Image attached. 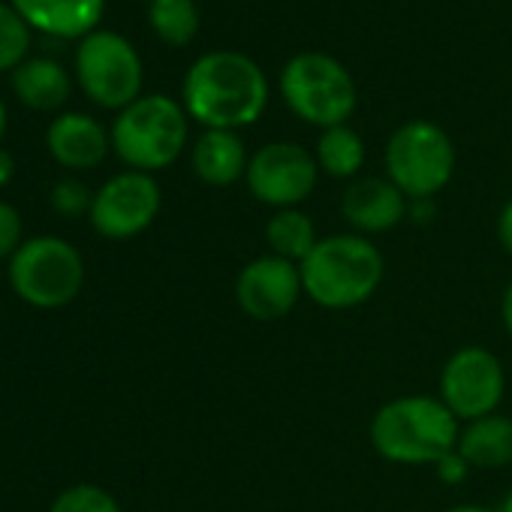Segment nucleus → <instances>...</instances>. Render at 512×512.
Listing matches in <instances>:
<instances>
[{
	"label": "nucleus",
	"instance_id": "nucleus-18",
	"mask_svg": "<svg viewBox=\"0 0 512 512\" xmlns=\"http://www.w3.org/2000/svg\"><path fill=\"white\" fill-rule=\"evenodd\" d=\"M13 88L19 94V100L31 109L40 112H52L58 106L67 103L70 97V76L64 73L61 64L46 61V58H34L16 67L13 73Z\"/></svg>",
	"mask_w": 512,
	"mask_h": 512
},
{
	"label": "nucleus",
	"instance_id": "nucleus-27",
	"mask_svg": "<svg viewBox=\"0 0 512 512\" xmlns=\"http://www.w3.org/2000/svg\"><path fill=\"white\" fill-rule=\"evenodd\" d=\"M497 241L500 247L512 256V199L500 208L497 214Z\"/></svg>",
	"mask_w": 512,
	"mask_h": 512
},
{
	"label": "nucleus",
	"instance_id": "nucleus-28",
	"mask_svg": "<svg viewBox=\"0 0 512 512\" xmlns=\"http://www.w3.org/2000/svg\"><path fill=\"white\" fill-rule=\"evenodd\" d=\"M13 175H16V160L10 151L0 148V187H7L13 181Z\"/></svg>",
	"mask_w": 512,
	"mask_h": 512
},
{
	"label": "nucleus",
	"instance_id": "nucleus-16",
	"mask_svg": "<svg viewBox=\"0 0 512 512\" xmlns=\"http://www.w3.org/2000/svg\"><path fill=\"white\" fill-rule=\"evenodd\" d=\"M250 154L235 130H202L193 145V172L208 187H232L247 175Z\"/></svg>",
	"mask_w": 512,
	"mask_h": 512
},
{
	"label": "nucleus",
	"instance_id": "nucleus-20",
	"mask_svg": "<svg viewBox=\"0 0 512 512\" xmlns=\"http://www.w3.org/2000/svg\"><path fill=\"white\" fill-rule=\"evenodd\" d=\"M314 157L320 172H326L329 178L353 181L365 166V142L350 124H338L320 133Z\"/></svg>",
	"mask_w": 512,
	"mask_h": 512
},
{
	"label": "nucleus",
	"instance_id": "nucleus-13",
	"mask_svg": "<svg viewBox=\"0 0 512 512\" xmlns=\"http://www.w3.org/2000/svg\"><path fill=\"white\" fill-rule=\"evenodd\" d=\"M407 196L380 175H359L341 196V214L359 235H380L407 217Z\"/></svg>",
	"mask_w": 512,
	"mask_h": 512
},
{
	"label": "nucleus",
	"instance_id": "nucleus-31",
	"mask_svg": "<svg viewBox=\"0 0 512 512\" xmlns=\"http://www.w3.org/2000/svg\"><path fill=\"white\" fill-rule=\"evenodd\" d=\"M7 133V109H4V100H0V139Z\"/></svg>",
	"mask_w": 512,
	"mask_h": 512
},
{
	"label": "nucleus",
	"instance_id": "nucleus-11",
	"mask_svg": "<svg viewBox=\"0 0 512 512\" xmlns=\"http://www.w3.org/2000/svg\"><path fill=\"white\" fill-rule=\"evenodd\" d=\"M302 296V269L275 253L256 256L235 278V305L256 323H278L290 317Z\"/></svg>",
	"mask_w": 512,
	"mask_h": 512
},
{
	"label": "nucleus",
	"instance_id": "nucleus-6",
	"mask_svg": "<svg viewBox=\"0 0 512 512\" xmlns=\"http://www.w3.org/2000/svg\"><path fill=\"white\" fill-rule=\"evenodd\" d=\"M386 178L413 202H428L455 175V145L434 121H407L386 142Z\"/></svg>",
	"mask_w": 512,
	"mask_h": 512
},
{
	"label": "nucleus",
	"instance_id": "nucleus-4",
	"mask_svg": "<svg viewBox=\"0 0 512 512\" xmlns=\"http://www.w3.org/2000/svg\"><path fill=\"white\" fill-rule=\"evenodd\" d=\"M187 112L163 94H148L121 109L112 124V148L133 172L172 166L187 145Z\"/></svg>",
	"mask_w": 512,
	"mask_h": 512
},
{
	"label": "nucleus",
	"instance_id": "nucleus-30",
	"mask_svg": "<svg viewBox=\"0 0 512 512\" xmlns=\"http://www.w3.org/2000/svg\"><path fill=\"white\" fill-rule=\"evenodd\" d=\"M446 512H494V509H485V506H476V503H461V506H452Z\"/></svg>",
	"mask_w": 512,
	"mask_h": 512
},
{
	"label": "nucleus",
	"instance_id": "nucleus-2",
	"mask_svg": "<svg viewBox=\"0 0 512 512\" xmlns=\"http://www.w3.org/2000/svg\"><path fill=\"white\" fill-rule=\"evenodd\" d=\"M305 296L326 311H350L365 305L383 284L386 260L380 247L359 232H335L317 241L299 266Z\"/></svg>",
	"mask_w": 512,
	"mask_h": 512
},
{
	"label": "nucleus",
	"instance_id": "nucleus-22",
	"mask_svg": "<svg viewBox=\"0 0 512 512\" xmlns=\"http://www.w3.org/2000/svg\"><path fill=\"white\" fill-rule=\"evenodd\" d=\"M31 46L28 22L7 4H0V73L13 70L16 64H25Z\"/></svg>",
	"mask_w": 512,
	"mask_h": 512
},
{
	"label": "nucleus",
	"instance_id": "nucleus-25",
	"mask_svg": "<svg viewBox=\"0 0 512 512\" xmlns=\"http://www.w3.org/2000/svg\"><path fill=\"white\" fill-rule=\"evenodd\" d=\"M19 247H22V217L10 202L0 199V260L4 256H16Z\"/></svg>",
	"mask_w": 512,
	"mask_h": 512
},
{
	"label": "nucleus",
	"instance_id": "nucleus-8",
	"mask_svg": "<svg viewBox=\"0 0 512 512\" xmlns=\"http://www.w3.org/2000/svg\"><path fill=\"white\" fill-rule=\"evenodd\" d=\"M76 76L82 91L103 109H127L142 91L139 52L112 31H94L79 43Z\"/></svg>",
	"mask_w": 512,
	"mask_h": 512
},
{
	"label": "nucleus",
	"instance_id": "nucleus-23",
	"mask_svg": "<svg viewBox=\"0 0 512 512\" xmlns=\"http://www.w3.org/2000/svg\"><path fill=\"white\" fill-rule=\"evenodd\" d=\"M52 512H121L118 500L100 485H73L52 503Z\"/></svg>",
	"mask_w": 512,
	"mask_h": 512
},
{
	"label": "nucleus",
	"instance_id": "nucleus-17",
	"mask_svg": "<svg viewBox=\"0 0 512 512\" xmlns=\"http://www.w3.org/2000/svg\"><path fill=\"white\" fill-rule=\"evenodd\" d=\"M455 449L470 470H500L512 464V419L503 413H488L464 422Z\"/></svg>",
	"mask_w": 512,
	"mask_h": 512
},
{
	"label": "nucleus",
	"instance_id": "nucleus-9",
	"mask_svg": "<svg viewBox=\"0 0 512 512\" xmlns=\"http://www.w3.org/2000/svg\"><path fill=\"white\" fill-rule=\"evenodd\" d=\"M317 178V157L299 142H269L256 148L244 175L250 196L275 211L299 208L317 190Z\"/></svg>",
	"mask_w": 512,
	"mask_h": 512
},
{
	"label": "nucleus",
	"instance_id": "nucleus-10",
	"mask_svg": "<svg viewBox=\"0 0 512 512\" xmlns=\"http://www.w3.org/2000/svg\"><path fill=\"white\" fill-rule=\"evenodd\" d=\"M506 395L503 362L485 347L455 350L440 371V401L464 425L479 416L497 413Z\"/></svg>",
	"mask_w": 512,
	"mask_h": 512
},
{
	"label": "nucleus",
	"instance_id": "nucleus-5",
	"mask_svg": "<svg viewBox=\"0 0 512 512\" xmlns=\"http://www.w3.org/2000/svg\"><path fill=\"white\" fill-rule=\"evenodd\" d=\"M281 97L296 118L320 130L347 124L359 94L350 70L326 52H302L281 70Z\"/></svg>",
	"mask_w": 512,
	"mask_h": 512
},
{
	"label": "nucleus",
	"instance_id": "nucleus-15",
	"mask_svg": "<svg viewBox=\"0 0 512 512\" xmlns=\"http://www.w3.org/2000/svg\"><path fill=\"white\" fill-rule=\"evenodd\" d=\"M49 151L67 169H94L109 154V133L88 115L70 112L52 121Z\"/></svg>",
	"mask_w": 512,
	"mask_h": 512
},
{
	"label": "nucleus",
	"instance_id": "nucleus-32",
	"mask_svg": "<svg viewBox=\"0 0 512 512\" xmlns=\"http://www.w3.org/2000/svg\"><path fill=\"white\" fill-rule=\"evenodd\" d=\"M497 512H512V491L506 494V500H503V506H500Z\"/></svg>",
	"mask_w": 512,
	"mask_h": 512
},
{
	"label": "nucleus",
	"instance_id": "nucleus-1",
	"mask_svg": "<svg viewBox=\"0 0 512 512\" xmlns=\"http://www.w3.org/2000/svg\"><path fill=\"white\" fill-rule=\"evenodd\" d=\"M184 112L205 130H241L263 118L269 79L241 52H208L184 76Z\"/></svg>",
	"mask_w": 512,
	"mask_h": 512
},
{
	"label": "nucleus",
	"instance_id": "nucleus-21",
	"mask_svg": "<svg viewBox=\"0 0 512 512\" xmlns=\"http://www.w3.org/2000/svg\"><path fill=\"white\" fill-rule=\"evenodd\" d=\"M148 22L169 46H190L199 34V10L193 0H151Z\"/></svg>",
	"mask_w": 512,
	"mask_h": 512
},
{
	"label": "nucleus",
	"instance_id": "nucleus-24",
	"mask_svg": "<svg viewBox=\"0 0 512 512\" xmlns=\"http://www.w3.org/2000/svg\"><path fill=\"white\" fill-rule=\"evenodd\" d=\"M52 205L58 214L64 217H82V214H91V205H94V193L76 181V178H64L55 184L52 190Z\"/></svg>",
	"mask_w": 512,
	"mask_h": 512
},
{
	"label": "nucleus",
	"instance_id": "nucleus-12",
	"mask_svg": "<svg viewBox=\"0 0 512 512\" xmlns=\"http://www.w3.org/2000/svg\"><path fill=\"white\" fill-rule=\"evenodd\" d=\"M160 184L148 172H124L94 193L91 223L103 238L124 241L145 232L160 214Z\"/></svg>",
	"mask_w": 512,
	"mask_h": 512
},
{
	"label": "nucleus",
	"instance_id": "nucleus-19",
	"mask_svg": "<svg viewBox=\"0 0 512 512\" xmlns=\"http://www.w3.org/2000/svg\"><path fill=\"white\" fill-rule=\"evenodd\" d=\"M317 241H320L317 226H314L311 214H305L302 208H281L266 223L269 253L281 256V260H290L296 266H302L308 260Z\"/></svg>",
	"mask_w": 512,
	"mask_h": 512
},
{
	"label": "nucleus",
	"instance_id": "nucleus-14",
	"mask_svg": "<svg viewBox=\"0 0 512 512\" xmlns=\"http://www.w3.org/2000/svg\"><path fill=\"white\" fill-rule=\"evenodd\" d=\"M106 0H13V10L37 31L52 37H88L94 34Z\"/></svg>",
	"mask_w": 512,
	"mask_h": 512
},
{
	"label": "nucleus",
	"instance_id": "nucleus-29",
	"mask_svg": "<svg viewBox=\"0 0 512 512\" xmlns=\"http://www.w3.org/2000/svg\"><path fill=\"white\" fill-rule=\"evenodd\" d=\"M500 317H503V326H506V332L512 335V281H509V287L503 290V302H500Z\"/></svg>",
	"mask_w": 512,
	"mask_h": 512
},
{
	"label": "nucleus",
	"instance_id": "nucleus-26",
	"mask_svg": "<svg viewBox=\"0 0 512 512\" xmlns=\"http://www.w3.org/2000/svg\"><path fill=\"white\" fill-rule=\"evenodd\" d=\"M434 467H437V476H440L446 485H455V482H461V479L470 473V464L461 458V452H458V449H452L449 455H443Z\"/></svg>",
	"mask_w": 512,
	"mask_h": 512
},
{
	"label": "nucleus",
	"instance_id": "nucleus-3",
	"mask_svg": "<svg viewBox=\"0 0 512 512\" xmlns=\"http://www.w3.org/2000/svg\"><path fill=\"white\" fill-rule=\"evenodd\" d=\"M371 446L392 464H437L458 446L461 422L437 395H401L371 419Z\"/></svg>",
	"mask_w": 512,
	"mask_h": 512
},
{
	"label": "nucleus",
	"instance_id": "nucleus-7",
	"mask_svg": "<svg viewBox=\"0 0 512 512\" xmlns=\"http://www.w3.org/2000/svg\"><path fill=\"white\" fill-rule=\"evenodd\" d=\"M10 284L34 308H64L85 284V263L64 238H31L13 256Z\"/></svg>",
	"mask_w": 512,
	"mask_h": 512
}]
</instances>
